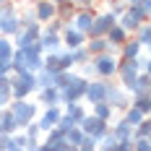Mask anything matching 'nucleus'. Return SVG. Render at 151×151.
<instances>
[{
	"label": "nucleus",
	"mask_w": 151,
	"mask_h": 151,
	"mask_svg": "<svg viewBox=\"0 0 151 151\" xmlns=\"http://www.w3.org/2000/svg\"><path fill=\"white\" fill-rule=\"evenodd\" d=\"M11 96L13 99H29L37 91V81L31 70H21V73H11Z\"/></svg>",
	"instance_id": "1"
},
{
	"label": "nucleus",
	"mask_w": 151,
	"mask_h": 151,
	"mask_svg": "<svg viewBox=\"0 0 151 151\" xmlns=\"http://www.w3.org/2000/svg\"><path fill=\"white\" fill-rule=\"evenodd\" d=\"M18 29H21V21H18L16 3L13 0L0 3V37H13Z\"/></svg>",
	"instance_id": "2"
},
{
	"label": "nucleus",
	"mask_w": 151,
	"mask_h": 151,
	"mask_svg": "<svg viewBox=\"0 0 151 151\" xmlns=\"http://www.w3.org/2000/svg\"><path fill=\"white\" fill-rule=\"evenodd\" d=\"M91 68H94V78H104L112 81L117 73V55L115 52H102V55H94L91 58Z\"/></svg>",
	"instance_id": "3"
},
{
	"label": "nucleus",
	"mask_w": 151,
	"mask_h": 151,
	"mask_svg": "<svg viewBox=\"0 0 151 151\" xmlns=\"http://www.w3.org/2000/svg\"><path fill=\"white\" fill-rule=\"evenodd\" d=\"M8 109H11V115H13L18 130H24L31 120H37V112H39V109H37V104H31L29 99H11Z\"/></svg>",
	"instance_id": "4"
},
{
	"label": "nucleus",
	"mask_w": 151,
	"mask_h": 151,
	"mask_svg": "<svg viewBox=\"0 0 151 151\" xmlns=\"http://www.w3.org/2000/svg\"><path fill=\"white\" fill-rule=\"evenodd\" d=\"M78 128L83 130V136H91L96 143H99V138L109 130V122H104V120H99V117H94V115H89V112H86V115L78 120Z\"/></svg>",
	"instance_id": "5"
},
{
	"label": "nucleus",
	"mask_w": 151,
	"mask_h": 151,
	"mask_svg": "<svg viewBox=\"0 0 151 151\" xmlns=\"http://www.w3.org/2000/svg\"><path fill=\"white\" fill-rule=\"evenodd\" d=\"M86 86H89V78L76 76L73 83H68L65 89H60V102H63V104H70V102H83Z\"/></svg>",
	"instance_id": "6"
},
{
	"label": "nucleus",
	"mask_w": 151,
	"mask_h": 151,
	"mask_svg": "<svg viewBox=\"0 0 151 151\" xmlns=\"http://www.w3.org/2000/svg\"><path fill=\"white\" fill-rule=\"evenodd\" d=\"M104 102L112 107L115 112H122V109H128V107H130V94L122 89L120 83H112V81H109V86H107V99H104Z\"/></svg>",
	"instance_id": "7"
},
{
	"label": "nucleus",
	"mask_w": 151,
	"mask_h": 151,
	"mask_svg": "<svg viewBox=\"0 0 151 151\" xmlns=\"http://www.w3.org/2000/svg\"><path fill=\"white\" fill-rule=\"evenodd\" d=\"M115 24H117V18L109 13V11L107 13H94V21H91L89 31H86V39H91V37H104Z\"/></svg>",
	"instance_id": "8"
},
{
	"label": "nucleus",
	"mask_w": 151,
	"mask_h": 151,
	"mask_svg": "<svg viewBox=\"0 0 151 151\" xmlns=\"http://www.w3.org/2000/svg\"><path fill=\"white\" fill-rule=\"evenodd\" d=\"M107 86H109V81H104V78H89V86H86V94H83V102H89V104L104 102V99H107Z\"/></svg>",
	"instance_id": "9"
},
{
	"label": "nucleus",
	"mask_w": 151,
	"mask_h": 151,
	"mask_svg": "<svg viewBox=\"0 0 151 151\" xmlns=\"http://www.w3.org/2000/svg\"><path fill=\"white\" fill-rule=\"evenodd\" d=\"M143 21H149V18L141 13L138 8H125V13L117 16V26H120V29H125L128 34H133V31H136Z\"/></svg>",
	"instance_id": "10"
},
{
	"label": "nucleus",
	"mask_w": 151,
	"mask_h": 151,
	"mask_svg": "<svg viewBox=\"0 0 151 151\" xmlns=\"http://www.w3.org/2000/svg\"><path fill=\"white\" fill-rule=\"evenodd\" d=\"M60 115H63V104H58V107H45V112L37 117V125H39V130H42V133L52 130V128L58 125V120H60Z\"/></svg>",
	"instance_id": "11"
},
{
	"label": "nucleus",
	"mask_w": 151,
	"mask_h": 151,
	"mask_svg": "<svg viewBox=\"0 0 151 151\" xmlns=\"http://www.w3.org/2000/svg\"><path fill=\"white\" fill-rule=\"evenodd\" d=\"M31 8H34V18H37L39 24H47V21L58 18V5H55L52 0H37Z\"/></svg>",
	"instance_id": "12"
},
{
	"label": "nucleus",
	"mask_w": 151,
	"mask_h": 151,
	"mask_svg": "<svg viewBox=\"0 0 151 151\" xmlns=\"http://www.w3.org/2000/svg\"><path fill=\"white\" fill-rule=\"evenodd\" d=\"M37 42L42 45V50H45V52H58V50H63L60 34H58V31H50L47 26H42L39 37H37Z\"/></svg>",
	"instance_id": "13"
},
{
	"label": "nucleus",
	"mask_w": 151,
	"mask_h": 151,
	"mask_svg": "<svg viewBox=\"0 0 151 151\" xmlns=\"http://www.w3.org/2000/svg\"><path fill=\"white\" fill-rule=\"evenodd\" d=\"M60 39H63V50H76V47L86 45V34H81V31H76L70 24L60 31Z\"/></svg>",
	"instance_id": "14"
},
{
	"label": "nucleus",
	"mask_w": 151,
	"mask_h": 151,
	"mask_svg": "<svg viewBox=\"0 0 151 151\" xmlns=\"http://www.w3.org/2000/svg\"><path fill=\"white\" fill-rule=\"evenodd\" d=\"M91 21H94V8H78L70 18V26L76 31H81V34H86L91 26Z\"/></svg>",
	"instance_id": "15"
},
{
	"label": "nucleus",
	"mask_w": 151,
	"mask_h": 151,
	"mask_svg": "<svg viewBox=\"0 0 151 151\" xmlns=\"http://www.w3.org/2000/svg\"><path fill=\"white\" fill-rule=\"evenodd\" d=\"M141 52H143V47L138 45L133 37H128V39H125V42L117 47V58H122V60H136Z\"/></svg>",
	"instance_id": "16"
},
{
	"label": "nucleus",
	"mask_w": 151,
	"mask_h": 151,
	"mask_svg": "<svg viewBox=\"0 0 151 151\" xmlns=\"http://www.w3.org/2000/svg\"><path fill=\"white\" fill-rule=\"evenodd\" d=\"M109 133L117 138V141H133V128L122 120V117L115 120V122H109Z\"/></svg>",
	"instance_id": "17"
},
{
	"label": "nucleus",
	"mask_w": 151,
	"mask_h": 151,
	"mask_svg": "<svg viewBox=\"0 0 151 151\" xmlns=\"http://www.w3.org/2000/svg\"><path fill=\"white\" fill-rule=\"evenodd\" d=\"M37 94H39V104H45V107H58V104H63V102H60V89H55V86L39 89Z\"/></svg>",
	"instance_id": "18"
},
{
	"label": "nucleus",
	"mask_w": 151,
	"mask_h": 151,
	"mask_svg": "<svg viewBox=\"0 0 151 151\" xmlns=\"http://www.w3.org/2000/svg\"><path fill=\"white\" fill-rule=\"evenodd\" d=\"M149 89H151V76L149 73H138V78L130 83L128 94L130 96H141V94H149Z\"/></svg>",
	"instance_id": "19"
},
{
	"label": "nucleus",
	"mask_w": 151,
	"mask_h": 151,
	"mask_svg": "<svg viewBox=\"0 0 151 151\" xmlns=\"http://www.w3.org/2000/svg\"><path fill=\"white\" fill-rule=\"evenodd\" d=\"M86 50H89L91 58H94V55H102V52H115L104 37H91V39H86Z\"/></svg>",
	"instance_id": "20"
},
{
	"label": "nucleus",
	"mask_w": 151,
	"mask_h": 151,
	"mask_svg": "<svg viewBox=\"0 0 151 151\" xmlns=\"http://www.w3.org/2000/svg\"><path fill=\"white\" fill-rule=\"evenodd\" d=\"M128 37H130V34H128V31H125V29H120L117 24H115V26H112V29H109V31H107V34H104V39H107V42H109V47H112V50H117V47H120L122 42L128 39Z\"/></svg>",
	"instance_id": "21"
},
{
	"label": "nucleus",
	"mask_w": 151,
	"mask_h": 151,
	"mask_svg": "<svg viewBox=\"0 0 151 151\" xmlns=\"http://www.w3.org/2000/svg\"><path fill=\"white\" fill-rule=\"evenodd\" d=\"M45 146H50L52 151H60V146L65 143V133L58 130V128H52V130H47L45 133V141H42Z\"/></svg>",
	"instance_id": "22"
},
{
	"label": "nucleus",
	"mask_w": 151,
	"mask_h": 151,
	"mask_svg": "<svg viewBox=\"0 0 151 151\" xmlns=\"http://www.w3.org/2000/svg\"><path fill=\"white\" fill-rule=\"evenodd\" d=\"M16 130H18V125H16L13 115H11V109H8V107H5V109H0V133L13 136Z\"/></svg>",
	"instance_id": "23"
},
{
	"label": "nucleus",
	"mask_w": 151,
	"mask_h": 151,
	"mask_svg": "<svg viewBox=\"0 0 151 151\" xmlns=\"http://www.w3.org/2000/svg\"><path fill=\"white\" fill-rule=\"evenodd\" d=\"M130 37H133V39H136L138 45H141L143 50H146V47L151 45V24H149V21H143V24H141V26H138V29L133 31Z\"/></svg>",
	"instance_id": "24"
},
{
	"label": "nucleus",
	"mask_w": 151,
	"mask_h": 151,
	"mask_svg": "<svg viewBox=\"0 0 151 151\" xmlns=\"http://www.w3.org/2000/svg\"><path fill=\"white\" fill-rule=\"evenodd\" d=\"M91 115H94V117H99V120H104V122H112L115 109L107 104V102H96V104H91Z\"/></svg>",
	"instance_id": "25"
},
{
	"label": "nucleus",
	"mask_w": 151,
	"mask_h": 151,
	"mask_svg": "<svg viewBox=\"0 0 151 151\" xmlns=\"http://www.w3.org/2000/svg\"><path fill=\"white\" fill-rule=\"evenodd\" d=\"M63 112H65V115H68L76 125H78V120L86 115V107L81 104V102H70V104H63Z\"/></svg>",
	"instance_id": "26"
},
{
	"label": "nucleus",
	"mask_w": 151,
	"mask_h": 151,
	"mask_svg": "<svg viewBox=\"0 0 151 151\" xmlns=\"http://www.w3.org/2000/svg\"><path fill=\"white\" fill-rule=\"evenodd\" d=\"M130 107H136V109H141L146 117H149L151 112V94H141V96H130Z\"/></svg>",
	"instance_id": "27"
},
{
	"label": "nucleus",
	"mask_w": 151,
	"mask_h": 151,
	"mask_svg": "<svg viewBox=\"0 0 151 151\" xmlns=\"http://www.w3.org/2000/svg\"><path fill=\"white\" fill-rule=\"evenodd\" d=\"M76 76H78V73H73V70H60V73H55L52 86H55V89H65L68 83H73V81H76Z\"/></svg>",
	"instance_id": "28"
},
{
	"label": "nucleus",
	"mask_w": 151,
	"mask_h": 151,
	"mask_svg": "<svg viewBox=\"0 0 151 151\" xmlns=\"http://www.w3.org/2000/svg\"><path fill=\"white\" fill-rule=\"evenodd\" d=\"M143 117H146V115H143L141 109H136V107H128V109H122V120L128 122L130 128H136V125L143 120Z\"/></svg>",
	"instance_id": "29"
},
{
	"label": "nucleus",
	"mask_w": 151,
	"mask_h": 151,
	"mask_svg": "<svg viewBox=\"0 0 151 151\" xmlns=\"http://www.w3.org/2000/svg\"><path fill=\"white\" fill-rule=\"evenodd\" d=\"M34 81H37V91L39 89H47V86H52V81H55V73H50V70H37L34 73Z\"/></svg>",
	"instance_id": "30"
},
{
	"label": "nucleus",
	"mask_w": 151,
	"mask_h": 151,
	"mask_svg": "<svg viewBox=\"0 0 151 151\" xmlns=\"http://www.w3.org/2000/svg\"><path fill=\"white\" fill-rule=\"evenodd\" d=\"M13 42H11V37H0V60L3 63H11L13 58Z\"/></svg>",
	"instance_id": "31"
},
{
	"label": "nucleus",
	"mask_w": 151,
	"mask_h": 151,
	"mask_svg": "<svg viewBox=\"0 0 151 151\" xmlns=\"http://www.w3.org/2000/svg\"><path fill=\"white\" fill-rule=\"evenodd\" d=\"M24 136H26V143H39V138H42V130H39L37 120H31L29 125L24 128Z\"/></svg>",
	"instance_id": "32"
},
{
	"label": "nucleus",
	"mask_w": 151,
	"mask_h": 151,
	"mask_svg": "<svg viewBox=\"0 0 151 151\" xmlns=\"http://www.w3.org/2000/svg\"><path fill=\"white\" fill-rule=\"evenodd\" d=\"M70 52V58H73V65H83V63H89V50H86V45H81V47H76V50H68Z\"/></svg>",
	"instance_id": "33"
},
{
	"label": "nucleus",
	"mask_w": 151,
	"mask_h": 151,
	"mask_svg": "<svg viewBox=\"0 0 151 151\" xmlns=\"http://www.w3.org/2000/svg\"><path fill=\"white\" fill-rule=\"evenodd\" d=\"M11 99H13V96H11V81L3 78V81H0V109H5V107L11 104Z\"/></svg>",
	"instance_id": "34"
},
{
	"label": "nucleus",
	"mask_w": 151,
	"mask_h": 151,
	"mask_svg": "<svg viewBox=\"0 0 151 151\" xmlns=\"http://www.w3.org/2000/svg\"><path fill=\"white\" fill-rule=\"evenodd\" d=\"M149 136H151V120L143 117V120L133 128V138H149Z\"/></svg>",
	"instance_id": "35"
},
{
	"label": "nucleus",
	"mask_w": 151,
	"mask_h": 151,
	"mask_svg": "<svg viewBox=\"0 0 151 151\" xmlns=\"http://www.w3.org/2000/svg\"><path fill=\"white\" fill-rule=\"evenodd\" d=\"M58 68H60V70H73V68H76L73 58H70L68 50H60V52H58Z\"/></svg>",
	"instance_id": "36"
},
{
	"label": "nucleus",
	"mask_w": 151,
	"mask_h": 151,
	"mask_svg": "<svg viewBox=\"0 0 151 151\" xmlns=\"http://www.w3.org/2000/svg\"><path fill=\"white\" fill-rule=\"evenodd\" d=\"M65 141H68V143H70V146H78V143H81V141H83V130H81V128H78V125H76V128H70V130H68V133H65Z\"/></svg>",
	"instance_id": "37"
},
{
	"label": "nucleus",
	"mask_w": 151,
	"mask_h": 151,
	"mask_svg": "<svg viewBox=\"0 0 151 151\" xmlns=\"http://www.w3.org/2000/svg\"><path fill=\"white\" fill-rule=\"evenodd\" d=\"M107 3H109V13L115 16V18H117V16H122V13H125V8H128L122 0H107Z\"/></svg>",
	"instance_id": "38"
},
{
	"label": "nucleus",
	"mask_w": 151,
	"mask_h": 151,
	"mask_svg": "<svg viewBox=\"0 0 151 151\" xmlns=\"http://www.w3.org/2000/svg\"><path fill=\"white\" fill-rule=\"evenodd\" d=\"M133 151H151L149 138H133Z\"/></svg>",
	"instance_id": "39"
},
{
	"label": "nucleus",
	"mask_w": 151,
	"mask_h": 151,
	"mask_svg": "<svg viewBox=\"0 0 151 151\" xmlns=\"http://www.w3.org/2000/svg\"><path fill=\"white\" fill-rule=\"evenodd\" d=\"M78 151H96V141L91 136H83V141L78 143Z\"/></svg>",
	"instance_id": "40"
},
{
	"label": "nucleus",
	"mask_w": 151,
	"mask_h": 151,
	"mask_svg": "<svg viewBox=\"0 0 151 151\" xmlns=\"http://www.w3.org/2000/svg\"><path fill=\"white\" fill-rule=\"evenodd\" d=\"M8 149H13V136L0 133V151H8Z\"/></svg>",
	"instance_id": "41"
},
{
	"label": "nucleus",
	"mask_w": 151,
	"mask_h": 151,
	"mask_svg": "<svg viewBox=\"0 0 151 151\" xmlns=\"http://www.w3.org/2000/svg\"><path fill=\"white\" fill-rule=\"evenodd\" d=\"M136 63H138V70H141V73H149V65H151V60L146 58V55H143V52H141V55L136 58Z\"/></svg>",
	"instance_id": "42"
},
{
	"label": "nucleus",
	"mask_w": 151,
	"mask_h": 151,
	"mask_svg": "<svg viewBox=\"0 0 151 151\" xmlns=\"http://www.w3.org/2000/svg\"><path fill=\"white\" fill-rule=\"evenodd\" d=\"M13 146L26 149V136H24V130H16V133H13Z\"/></svg>",
	"instance_id": "43"
},
{
	"label": "nucleus",
	"mask_w": 151,
	"mask_h": 151,
	"mask_svg": "<svg viewBox=\"0 0 151 151\" xmlns=\"http://www.w3.org/2000/svg\"><path fill=\"white\" fill-rule=\"evenodd\" d=\"M109 151H133V141H117Z\"/></svg>",
	"instance_id": "44"
},
{
	"label": "nucleus",
	"mask_w": 151,
	"mask_h": 151,
	"mask_svg": "<svg viewBox=\"0 0 151 151\" xmlns=\"http://www.w3.org/2000/svg\"><path fill=\"white\" fill-rule=\"evenodd\" d=\"M11 73H13V70H11V63L0 60V81H3V78H11Z\"/></svg>",
	"instance_id": "45"
},
{
	"label": "nucleus",
	"mask_w": 151,
	"mask_h": 151,
	"mask_svg": "<svg viewBox=\"0 0 151 151\" xmlns=\"http://www.w3.org/2000/svg\"><path fill=\"white\" fill-rule=\"evenodd\" d=\"M73 3H76V8H94L99 0H73Z\"/></svg>",
	"instance_id": "46"
},
{
	"label": "nucleus",
	"mask_w": 151,
	"mask_h": 151,
	"mask_svg": "<svg viewBox=\"0 0 151 151\" xmlns=\"http://www.w3.org/2000/svg\"><path fill=\"white\" fill-rule=\"evenodd\" d=\"M52 3H55L58 8H65V5H76L73 0H52Z\"/></svg>",
	"instance_id": "47"
},
{
	"label": "nucleus",
	"mask_w": 151,
	"mask_h": 151,
	"mask_svg": "<svg viewBox=\"0 0 151 151\" xmlns=\"http://www.w3.org/2000/svg\"><path fill=\"white\" fill-rule=\"evenodd\" d=\"M60 151H78V146H70V143L65 141V143H63V146H60Z\"/></svg>",
	"instance_id": "48"
},
{
	"label": "nucleus",
	"mask_w": 151,
	"mask_h": 151,
	"mask_svg": "<svg viewBox=\"0 0 151 151\" xmlns=\"http://www.w3.org/2000/svg\"><path fill=\"white\" fill-rule=\"evenodd\" d=\"M122 3H125L128 8H130V5H138V0H122Z\"/></svg>",
	"instance_id": "49"
},
{
	"label": "nucleus",
	"mask_w": 151,
	"mask_h": 151,
	"mask_svg": "<svg viewBox=\"0 0 151 151\" xmlns=\"http://www.w3.org/2000/svg\"><path fill=\"white\" fill-rule=\"evenodd\" d=\"M39 151H52V149H50V146H45V143L39 141Z\"/></svg>",
	"instance_id": "50"
},
{
	"label": "nucleus",
	"mask_w": 151,
	"mask_h": 151,
	"mask_svg": "<svg viewBox=\"0 0 151 151\" xmlns=\"http://www.w3.org/2000/svg\"><path fill=\"white\" fill-rule=\"evenodd\" d=\"M26 3H31V5H34V3H37V0H26Z\"/></svg>",
	"instance_id": "51"
},
{
	"label": "nucleus",
	"mask_w": 151,
	"mask_h": 151,
	"mask_svg": "<svg viewBox=\"0 0 151 151\" xmlns=\"http://www.w3.org/2000/svg\"><path fill=\"white\" fill-rule=\"evenodd\" d=\"M0 3H5V0H0Z\"/></svg>",
	"instance_id": "52"
}]
</instances>
